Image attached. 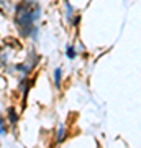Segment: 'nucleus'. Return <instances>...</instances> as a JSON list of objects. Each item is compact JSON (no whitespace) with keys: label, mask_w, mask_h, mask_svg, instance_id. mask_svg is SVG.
Instances as JSON below:
<instances>
[{"label":"nucleus","mask_w":141,"mask_h":148,"mask_svg":"<svg viewBox=\"0 0 141 148\" xmlns=\"http://www.w3.org/2000/svg\"><path fill=\"white\" fill-rule=\"evenodd\" d=\"M67 56H69V58H74V56H76V51H74V48H69V49H67Z\"/></svg>","instance_id":"20e7f679"},{"label":"nucleus","mask_w":141,"mask_h":148,"mask_svg":"<svg viewBox=\"0 0 141 148\" xmlns=\"http://www.w3.org/2000/svg\"><path fill=\"white\" fill-rule=\"evenodd\" d=\"M54 81H56V86H61V69H56V73H54Z\"/></svg>","instance_id":"f03ea898"},{"label":"nucleus","mask_w":141,"mask_h":148,"mask_svg":"<svg viewBox=\"0 0 141 148\" xmlns=\"http://www.w3.org/2000/svg\"><path fill=\"white\" fill-rule=\"evenodd\" d=\"M8 114H10V120H12V123H15V122H16V115H15V110H13V109H10V110H8Z\"/></svg>","instance_id":"7ed1b4c3"},{"label":"nucleus","mask_w":141,"mask_h":148,"mask_svg":"<svg viewBox=\"0 0 141 148\" xmlns=\"http://www.w3.org/2000/svg\"><path fill=\"white\" fill-rule=\"evenodd\" d=\"M38 13H40V8H38V7L33 8V5H26V3H23V5H20L16 8L15 21L18 23V27L23 30V32H21L23 35H30L31 23L36 20Z\"/></svg>","instance_id":"f257e3e1"}]
</instances>
